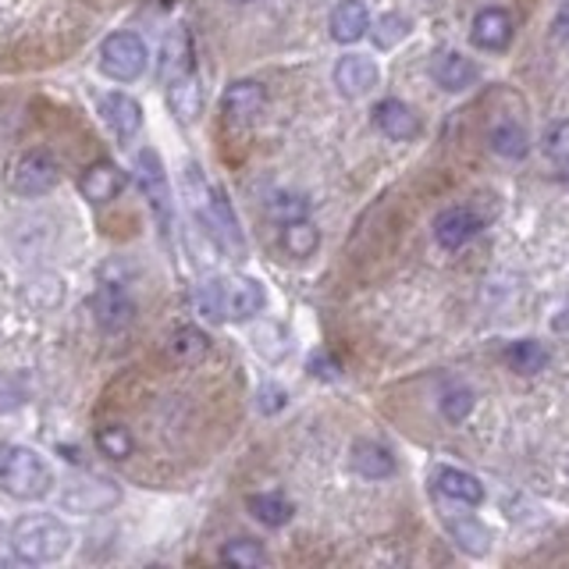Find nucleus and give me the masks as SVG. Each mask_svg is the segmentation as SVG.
Wrapping results in <instances>:
<instances>
[{"instance_id":"nucleus-1","label":"nucleus","mask_w":569,"mask_h":569,"mask_svg":"<svg viewBox=\"0 0 569 569\" xmlns=\"http://www.w3.org/2000/svg\"><path fill=\"white\" fill-rule=\"evenodd\" d=\"M11 551L14 559L25 566H47V562H61L71 551V531L65 520L50 516V512H28L11 523Z\"/></svg>"},{"instance_id":"nucleus-2","label":"nucleus","mask_w":569,"mask_h":569,"mask_svg":"<svg viewBox=\"0 0 569 569\" xmlns=\"http://www.w3.org/2000/svg\"><path fill=\"white\" fill-rule=\"evenodd\" d=\"M0 491L14 502H43L54 491V469L36 449L4 441L0 445Z\"/></svg>"},{"instance_id":"nucleus-3","label":"nucleus","mask_w":569,"mask_h":569,"mask_svg":"<svg viewBox=\"0 0 569 569\" xmlns=\"http://www.w3.org/2000/svg\"><path fill=\"white\" fill-rule=\"evenodd\" d=\"M196 306L210 321H253L256 313H264L267 295L264 284L253 278H213L199 284Z\"/></svg>"},{"instance_id":"nucleus-4","label":"nucleus","mask_w":569,"mask_h":569,"mask_svg":"<svg viewBox=\"0 0 569 569\" xmlns=\"http://www.w3.org/2000/svg\"><path fill=\"white\" fill-rule=\"evenodd\" d=\"M147 65H150V50L132 28H118V33H111L104 43H100L96 68H100V76L111 82H118V85L136 82L147 76Z\"/></svg>"},{"instance_id":"nucleus-5","label":"nucleus","mask_w":569,"mask_h":569,"mask_svg":"<svg viewBox=\"0 0 569 569\" xmlns=\"http://www.w3.org/2000/svg\"><path fill=\"white\" fill-rule=\"evenodd\" d=\"M4 182L14 196L36 199L47 196L57 182H61V164L54 161V153L47 150H22L4 171Z\"/></svg>"},{"instance_id":"nucleus-6","label":"nucleus","mask_w":569,"mask_h":569,"mask_svg":"<svg viewBox=\"0 0 569 569\" xmlns=\"http://www.w3.org/2000/svg\"><path fill=\"white\" fill-rule=\"evenodd\" d=\"M57 502H61L65 512H76V516H96V512H111L121 502V488L111 477L76 474V477L65 480Z\"/></svg>"},{"instance_id":"nucleus-7","label":"nucleus","mask_w":569,"mask_h":569,"mask_svg":"<svg viewBox=\"0 0 569 569\" xmlns=\"http://www.w3.org/2000/svg\"><path fill=\"white\" fill-rule=\"evenodd\" d=\"M132 171H136V185L142 189V196H147V204L153 210L156 224H161V232L167 235L171 232V218H175V199H171V182H167L161 153H156L153 147H142L136 153Z\"/></svg>"},{"instance_id":"nucleus-8","label":"nucleus","mask_w":569,"mask_h":569,"mask_svg":"<svg viewBox=\"0 0 569 569\" xmlns=\"http://www.w3.org/2000/svg\"><path fill=\"white\" fill-rule=\"evenodd\" d=\"M193 218L199 221V228L218 242V246L224 253H232L235 260L242 253H246V239H242V228H239V218H235V210L232 204H228V196L224 189H218V185H210V196H207V207L193 213Z\"/></svg>"},{"instance_id":"nucleus-9","label":"nucleus","mask_w":569,"mask_h":569,"mask_svg":"<svg viewBox=\"0 0 569 569\" xmlns=\"http://www.w3.org/2000/svg\"><path fill=\"white\" fill-rule=\"evenodd\" d=\"M90 313L104 335H121L136 321V303L121 281H100L90 295Z\"/></svg>"},{"instance_id":"nucleus-10","label":"nucleus","mask_w":569,"mask_h":569,"mask_svg":"<svg viewBox=\"0 0 569 569\" xmlns=\"http://www.w3.org/2000/svg\"><path fill=\"white\" fill-rule=\"evenodd\" d=\"M125 185H128L125 171L114 161H107V156H100V161H93L79 175V193H82L85 204H93V207L114 204V199L125 193Z\"/></svg>"},{"instance_id":"nucleus-11","label":"nucleus","mask_w":569,"mask_h":569,"mask_svg":"<svg viewBox=\"0 0 569 569\" xmlns=\"http://www.w3.org/2000/svg\"><path fill=\"white\" fill-rule=\"evenodd\" d=\"M267 107V90L256 79H235L221 93V114L228 125H249Z\"/></svg>"},{"instance_id":"nucleus-12","label":"nucleus","mask_w":569,"mask_h":569,"mask_svg":"<svg viewBox=\"0 0 569 569\" xmlns=\"http://www.w3.org/2000/svg\"><path fill=\"white\" fill-rule=\"evenodd\" d=\"M370 118H374V128L381 136H388L392 142H409L420 136V118L417 111H413L406 100L398 96H388V100H378L374 111H370Z\"/></svg>"},{"instance_id":"nucleus-13","label":"nucleus","mask_w":569,"mask_h":569,"mask_svg":"<svg viewBox=\"0 0 569 569\" xmlns=\"http://www.w3.org/2000/svg\"><path fill=\"white\" fill-rule=\"evenodd\" d=\"M378 82H381V71L374 65V57H363V54L338 57V65H335V85H338L341 96L360 100V96H367L370 90H374Z\"/></svg>"},{"instance_id":"nucleus-14","label":"nucleus","mask_w":569,"mask_h":569,"mask_svg":"<svg viewBox=\"0 0 569 569\" xmlns=\"http://www.w3.org/2000/svg\"><path fill=\"white\" fill-rule=\"evenodd\" d=\"M100 118L118 139H132L142 128V104L125 90H114L100 96Z\"/></svg>"},{"instance_id":"nucleus-15","label":"nucleus","mask_w":569,"mask_h":569,"mask_svg":"<svg viewBox=\"0 0 569 569\" xmlns=\"http://www.w3.org/2000/svg\"><path fill=\"white\" fill-rule=\"evenodd\" d=\"M193 68V39H189V28L185 25H175L167 28V36L161 43V57H156V79L164 85L175 82L182 76H189Z\"/></svg>"},{"instance_id":"nucleus-16","label":"nucleus","mask_w":569,"mask_h":569,"mask_svg":"<svg viewBox=\"0 0 569 569\" xmlns=\"http://www.w3.org/2000/svg\"><path fill=\"white\" fill-rule=\"evenodd\" d=\"M516 33V22L506 8H484L474 14V25H469V39L480 50H506Z\"/></svg>"},{"instance_id":"nucleus-17","label":"nucleus","mask_w":569,"mask_h":569,"mask_svg":"<svg viewBox=\"0 0 569 569\" xmlns=\"http://www.w3.org/2000/svg\"><path fill=\"white\" fill-rule=\"evenodd\" d=\"M480 218L469 207H449L434 218V239L441 249H463L480 232Z\"/></svg>"},{"instance_id":"nucleus-18","label":"nucleus","mask_w":569,"mask_h":569,"mask_svg":"<svg viewBox=\"0 0 569 569\" xmlns=\"http://www.w3.org/2000/svg\"><path fill=\"white\" fill-rule=\"evenodd\" d=\"M327 33L335 43L349 47V43H360L370 33V11L363 0H341L335 4L332 19H327Z\"/></svg>"},{"instance_id":"nucleus-19","label":"nucleus","mask_w":569,"mask_h":569,"mask_svg":"<svg viewBox=\"0 0 569 569\" xmlns=\"http://www.w3.org/2000/svg\"><path fill=\"white\" fill-rule=\"evenodd\" d=\"M431 79L445 93H463V90H469V85L480 79V71H477L474 61H469V57L449 50V54H438L431 61Z\"/></svg>"},{"instance_id":"nucleus-20","label":"nucleus","mask_w":569,"mask_h":569,"mask_svg":"<svg viewBox=\"0 0 569 569\" xmlns=\"http://www.w3.org/2000/svg\"><path fill=\"white\" fill-rule=\"evenodd\" d=\"M434 488H438V495H445L460 506H480L484 502V484L460 466H438Z\"/></svg>"},{"instance_id":"nucleus-21","label":"nucleus","mask_w":569,"mask_h":569,"mask_svg":"<svg viewBox=\"0 0 569 569\" xmlns=\"http://www.w3.org/2000/svg\"><path fill=\"white\" fill-rule=\"evenodd\" d=\"M352 469L367 480H384L395 474V455L388 445H381V441H356Z\"/></svg>"},{"instance_id":"nucleus-22","label":"nucleus","mask_w":569,"mask_h":569,"mask_svg":"<svg viewBox=\"0 0 569 569\" xmlns=\"http://www.w3.org/2000/svg\"><path fill=\"white\" fill-rule=\"evenodd\" d=\"M167 104H171V114H175L178 121H196L199 114H204V90H199V79L196 71L189 76H182L175 82H167Z\"/></svg>"},{"instance_id":"nucleus-23","label":"nucleus","mask_w":569,"mask_h":569,"mask_svg":"<svg viewBox=\"0 0 569 569\" xmlns=\"http://www.w3.org/2000/svg\"><path fill=\"white\" fill-rule=\"evenodd\" d=\"M246 509H249V516L256 523L270 526V531H278V526L292 523V516H295V506L284 495H278V491H256V495H249Z\"/></svg>"},{"instance_id":"nucleus-24","label":"nucleus","mask_w":569,"mask_h":569,"mask_svg":"<svg viewBox=\"0 0 569 569\" xmlns=\"http://www.w3.org/2000/svg\"><path fill=\"white\" fill-rule=\"evenodd\" d=\"M281 249L292 256V260H306L321 249V228L313 224L310 218L299 221H284L281 224Z\"/></svg>"},{"instance_id":"nucleus-25","label":"nucleus","mask_w":569,"mask_h":569,"mask_svg":"<svg viewBox=\"0 0 569 569\" xmlns=\"http://www.w3.org/2000/svg\"><path fill=\"white\" fill-rule=\"evenodd\" d=\"M210 352V338L193 324H182L167 335V356L175 363H196Z\"/></svg>"},{"instance_id":"nucleus-26","label":"nucleus","mask_w":569,"mask_h":569,"mask_svg":"<svg viewBox=\"0 0 569 569\" xmlns=\"http://www.w3.org/2000/svg\"><path fill=\"white\" fill-rule=\"evenodd\" d=\"M218 559L224 566H235V569H256V566H267L270 555H267V548L260 545V541H253V537H232V541H224V545H221Z\"/></svg>"},{"instance_id":"nucleus-27","label":"nucleus","mask_w":569,"mask_h":569,"mask_svg":"<svg viewBox=\"0 0 569 569\" xmlns=\"http://www.w3.org/2000/svg\"><path fill=\"white\" fill-rule=\"evenodd\" d=\"M548 349L541 346L537 338H516L512 346L506 349V363L516 370V374H537V370L548 367Z\"/></svg>"},{"instance_id":"nucleus-28","label":"nucleus","mask_w":569,"mask_h":569,"mask_svg":"<svg viewBox=\"0 0 569 569\" xmlns=\"http://www.w3.org/2000/svg\"><path fill=\"white\" fill-rule=\"evenodd\" d=\"M96 449H100V455H107V460L121 463L136 452V438L125 423H100L96 427Z\"/></svg>"},{"instance_id":"nucleus-29","label":"nucleus","mask_w":569,"mask_h":569,"mask_svg":"<svg viewBox=\"0 0 569 569\" xmlns=\"http://www.w3.org/2000/svg\"><path fill=\"white\" fill-rule=\"evenodd\" d=\"M491 150L498 156H506V161H523L531 153V139H526V132L516 121H502L491 132Z\"/></svg>"},{"instance_id":"nucleus-30","label":"nucleus","mask_w":569,"mask_h":569,"mask_svg":"<svg viewBox=\"0 0 569 569\" xmlns=\"http://www.w3.org/2000/svg\"><path fill=\"white\" fill-rule=\"evenodd\" d=\"M474 392L466 388V384H449L445 392H441V417L445 420H452V423H463L469 413H474Z\"/></svg>"},{"instance_id":"nucleus-31","label":"nucleus","mask_w":569,"mask_h":569,"mask_svg":"<svg viewBox=\"0 0 569 569\" xmlns=\"http://www.w3.org/2000/svg\"><path fill=\"white\" fill-rule=\"evenodd\" d=\"M267 213H270V218H275L278 224L310 218V199H306L303 193H275V196L267 199Z\"/></svg>"},{"instance_id":"nucleus-32","label":"nucleus","mask_w":569,"mask_h":569,"mask_svg":"<svg viewBox=\"0 0 569 569\" xmlns=\"http://www.w3.org/2000/svg\"><path fill=\"white\" fill-rule=\"evenodd\" d=\"M370 33H374V43L381 50H392L398 39H406L409 33V22L403 19V14H381L378 22H370Z\"/></svg>"},{"instance_id":"nucleus-33","label":"nucleus","mask_w":569,"mask_h":569,"mask_svg":"<svg viewBox=\"0 0 569 569\" xmlns=\"http://www.w3.org/2000/svg\"><path fill=\"white\" fill-rule=\"evenodd\" d=\"M541 147L551 156L555 164H569V118H559L545 128V136H541Z\"/></svg>"},{"instance_id":"nucleus-34","label":"nucleus","mask_w":569,"mask_h":569,"mask_svg":"<svg viewBox=\"0 0 569 569\" xmlns=\"http://www.w3.org/2000/svg\"><path fill=\"white\" fill-rule=\"evenodd\" d=\"M452 537L460 541V548L469 551V555H484L488 551V531H484L480 523L474 520H460V523H449Z\"/></svg>"},{"instance_id":"nucleus-35","label":"nucleus","mask_w":569,"mask_h":569,"mask_svg":"<svg viewBox=\"0 0 569 569\" xmlns=\"http://www.w3.org/2000/svg\"><path fill=\"white\" fill-rule=\"evenodd\" d=\"M310 374L321 378V381H335L341 374V363L335 360L332 352H313L310 356Z\"/></svg>"},{"instance_id":"nucleus-36","label":"nucleus","mask_w":569,"mask_h":569,"mask_svg":"<svg viewBox=\"0 0 569 569\" xmlns=\"http://www.w3.org/2000/svg\"><path fill=\"white\" fill-rule=\"evenodd\" d=\"M256 406H260V413H267V417H270V413L284 409V388H281V384H264L260 403H256Z\"/></svg>"},{"instance_id":"nucleus-37","label":"nucleus","mask_w":569,"mask_h":569,"mask_svg":"<svg viewBox=\"0 0 569 569\" xmlns=\"http://www.w3.org/2000/svg\"><path fill=\"white\" fill-rule=\"evenodd\" d=\"M551 28H555V36L569 43V4L559 8V14H555V25H551Z\"/></svg>"},{"instance_id":"nucleus-38","label":"nucleus","mask_w":569,"mask_h":569,"mask_svg":"<svg viewBox=\"0 0 569 569\" xmlns=\"http://www.w3.org/2000/svg\"><path fill=\"white\" fill-rule=\"evenodd\" d=\"M11 406H14V398H11V392H8V384H0V413L11 409Z\"/></svg>"},{"instance_id":"nucleus-39","label":"nucleus","mask_w":569,"mask_h":569,"mask_svg":"<svg viewBox=\"0 0 569 569\" xmlns=\"http://www.w3.org/2000/svg\"><path fill=\"white\" fill-rule=\"evenodd\" d=\"M232 4H249V0H232Z\"/></svg>"}]
</instances>
